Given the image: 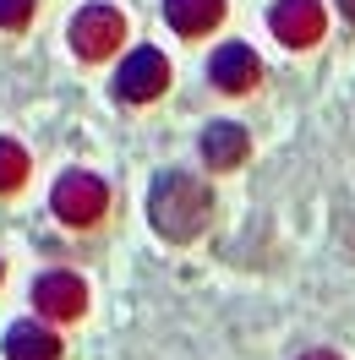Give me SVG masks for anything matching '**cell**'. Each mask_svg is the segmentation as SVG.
Masks as SVG:
<instances>
[{
  "label": "cell",
  "mask_w": 355,
  "mask_h": 360,
  "mask_svg": "<svg viewBox=\"0 0 355 360\" xmlns=\"http://www.w3.org/2000/svg\"><path fill=\"white\" fill-rule=\"evenodd\" d=\"M164 88H170V60H164L154 44H148V49H132V55H126V66L115 71V93H120L126 104H154Z\"/></svg>",
  "instance_id": "4"
},
{
  "label": "cell",
  "mask_w": 355,
  "mask_h": 360,
  "mask_svg": "<svg viewBox=\"0 0 355 360\" xmlns=\"http://www.w3.org/2000/svg\"><path fill=\"white\" fill-rule=\"evenodd\" d=\"M148 219H154V229L170 246H186V240H197L202 229H208V219H213V191H208L197 175L170 169V175H158L154 191H148Z\"/></svg>",
  "instance_id": "1"
},
{
  "label": "cell",
  "mask_w": 355,
  "mask_h": 360,
  "mask_svg": "<svg viewBox=\"0 0 355 360\" xmlns=\"http://www.w3.org/2000/svg\"><path fill=\"white\" fill-rule=\"evenodd\" d=\"M246 153H251V142H246L241 126H230V120H213V126L202 131V158H208L213 169H235Z\"/></svg>",
  "instance_id": "9"
},
{
  "label": "cell",
  "mask_w": 355,
  "mask_h": 360,
  "mask_svg": "<svg viewBox=\"0 0 355 360\" xmlns=\"http://www.w3.org/2000/svg\"><path fill=\"white\" fill-rule=\"evenodd\" d=\"M208 71H213V88L219 93H251L263 82V60H257V49H246V44H224L208 60Z\"/></svg>",
  "instance_id": "7"
},
{
  "label": "cell",
  "mask_w": 355,
  "mask_h": 360,
  "mask_svg": "<svg viewBox=\"0 0 355 360\" xmlns=\"http://www.w3.org/2000/svg\"><path fill=\"white\" fill-rule=\"evenodd\" d=\"M6 360H61V333H49L39 322H17L6 333Z\"/></svg>",
  "instance_id": "10"
},
{
  "label": "cell",
  "mask_w": 355,
  "mask_h": 360,
  "mask_svg": "<svg viewBox=\"0 0 355 360\" xmlns=\"http://www.w3.org/2000/svg\"><path fill=\"white\" fill-rule=\"evenodd\" d=\"M33 306H39L49 322H71V316L88 311V290H82L77 273H44V278L33 284Z\"/></svg>",
  "instance_id": "6"
},
{
  "label": "cell",
  "mask_w": 355,
  "mask_h": 360,
  "mask_svg": "<svg viewBox=\"0 0 355 360\" xmlns=\"http://www.w3.org/2000/svg\"><path fill=\"white\" fill-rule=\"evenodd\" d=\"M39 0H0V27H27Z\"/></svg>",
  "instance_id": "12"
},
{
  "label": "cell",
  "mask_w": 355,
  "mask_h": 360,
  "mask_svg": "<svg viewBox=\"0 0 355 360\" xmlns=\"http://www.w3.org/2000/svg\"><path fill=\"white\" fill-rule=\"evenodd\" d=\"M164 17L180 39H197V33H213L224 17V0H164Z\"/></svg>",
  "instance_id": "8"
},
{
  "label": "cell",
  "mask_w": 355,
  "mask_h": 360,
  "mask_svg": "<svg viewBox=\"0 0 355 360\" xmlns=\"http://www.w3.org/2000/svg\"><path fill=\"white\" fill-rule=\"evenodd\" d=\"M268 27L279 33V44L311 49L323 39V6H317V0H279V6L268 11Z\"/></svg>",
  "instance_id": "5"
},
{
  "label": "cell",
  "mask_w": 355,
  "mask_h": 360,
  "mask_svg": "<svg viewBox=\"0 0 355 360\" xmlns=\"http://www.w3.org/2000/svg\"><path fill=\"white\" fill-rule=\"evenodd\" d=\"M120 39H126V17H120L115 6H82V11L71 17V49H77L82 60H104Z\"/></svg>",
  "instance_id": "3"
},
{
  "label": "cell",
  "mask_w": 355,
  "mask_h": 360,
  "mask_svg": "<svg viewBox=\"0 0 355 360\" xmlns=\"http://www.w3.org/2000/svg\"><path fill=\"white\" fill-rule=\"evenodd\" d=\"M23 180H27V153H23V142L0 136V191H17Z\"/></svg>",
  "instance_id": "11"
},
{
  "label": "cell",
  "mask_w": 355,
  "mask_h": 360,
  "mask_svg": "<svg viewBox=\"0 0 355 360\" xmlns=\"http://www.w3.org/2000/svg\"><path fill=\"white\" fill-rule=\"evenodd\" d=\"M339 11H344V17L355 22V0H339Z\"/></svg>",
  "instance_id": "14"
},
{
  "label": "cell",
  "mask_w": 355,
  "mask_h": 360,
  "mask_svg": "<svg viewBox=\"0 0 355 360\" xmlns=\"http://www.w3.org/2000/svg\"><path fill=\"white\" fill-rule=\"evenodd\" d=\"M55 219L71 229H88L104 219V207H110V191H104V180L99 175H82V169H71V175L55 180Z\"/></svg>",
  "instance_id": "2"
},
{
  "label": "cell",
  "mask_w": 355,
  "mask_h": 360,
  "mask_svg": "<svg viewBox=\"0 0 355 360\" xmlns=\"http://www.w3.org/2000/svg\"><path fill=\"white\" fill-rule=\"evenodd\" d=\"M301 360H339L333 349H311V355H301Z\"/></svg>",
  "instance_id": "13"
}]
</instances>
